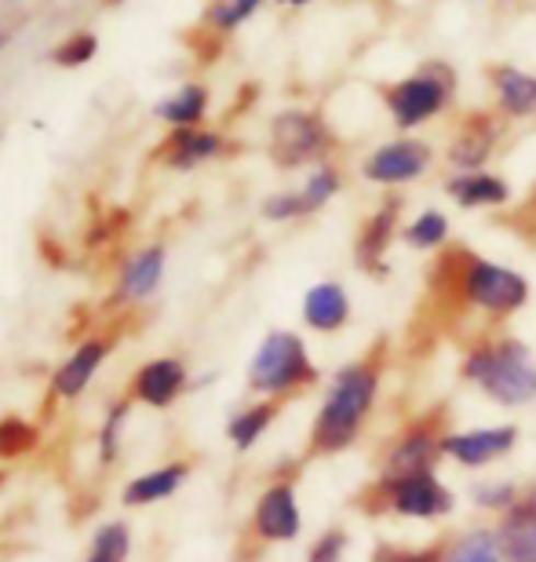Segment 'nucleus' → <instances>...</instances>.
<instances>
[{
  "mask_svg": "<svg viewBox=\"0 0 536 562\" xmlns=\"http://www.w3.org/2000/svg\"><path fill=\"white\" fill-rule=\"evenodd\" d=\"M460 373L467 384L482 387L497 406H529L536 398V362L533 351L515 336L493 344H475L467 351Z\"/></svg>",
  "mask_w": 536,
  "mask_h": 562,
  "instance_id": "nucleus-2",
  "label": "nucleus"
},
{
  "mask_svg": "<svg viewBox=\"0 0 536 562\" xmlns=\"http://www.w3.org/2000/svg\"><path fill=\"white\" fill-rule=\"evenodd\" d=\"M128 409H132L128 395H125V398H117L114 406L106 409L103 427H99L95 449H99V464H103V468L117 464V457H121V438H125V420H128Z\"/></svg>",
  "mask_w": 536,
  "mask_h": 562,
  "instance_id": "nucleus-25",
  "label": "nucleus"
},
{
  "mask_svg": "<svg viewBox=\"0 0 536 562\" xmlns=\"http://www.w3.org/2000/svg\"><path fill=\"white\" fill-rule=\"evenodd\" d=\"M497 136H500L497 121H489L486 114L471 117L449 146L453 168H460V172H482L486 157L493 154V146H497Z\"/></svg>",
  "mask_w": 536,
  "mask_h": 562,
  "instance_id": "nucleus-19",
  "label": "nucleus"
},
{
  "mask_svg": "<svg viewBox=\"0 0 536 562\" xmlns=\"http://www.w3.org/2000/svg\"><path fill=\"white\" fill-rule=\"evenodd\" d=\"M497 541L504 562H536V501L522 493L515 508L500 515Z\"/></svg>",
  "mask_w": 536,
  "mask_h": 562,
  "instance_id": "nucleus-14",
  "label": "nucleus"
},
{
  "mask_svg": "<svg viewBox=\"0 0 536 562\" xmlns=\"http://www.w3.org/2000/svg\"><path fill=\"white\" fill-rule=\"evenodd\" d=\"M263 216L274 220V223H285V220H296V216H307L304 212V198H299V190L293 194H274L263 201Z\"/></svg>",
  "mask_w": 536,
  "mask_h": 562,
  "instance_id": "nucleus-33",
  "label": "nucleus"
},
{
  "mask_svg": "<svg viewBox=\"0 0 536 562\" xmlns=\"http://www.w3.org/2000/svg\"><path fill=\"white\" fill-rule=\"evenodd\" d=\"M186 384H190V369L183 358H172V355L150 358V362L139 366L136 376H132L128 402H139V406H147V409H169L186 391Z\"/></svg>",
  "mask_w": 536,
  "mask_h": 562,
  "instance_id": "nucleus-9",
  "label": "nucleus"
},
{
  "mask_svg": "<svg viewBox=\"0 0 536 562\" xmlns=\"http://www.w3.org/2000/svg\"><path fill=\"white\" fill-rule=\"evenodd\" d=\"M128 555H132V530H128V522L114 519L95 530L84 562H128Z\"/></svg>",
  "mask_w": 536,
  "mask_h": 562,
  "instance_id": "nucleus-24",
  "label": "nucleus"
},
{
  "mask_svg": "<svg viewBox=\"0 0 536 562\" xmlns=\"http://www.w3.org/2000/svg\"><path fill=\"white\" fill-rule=\"evenodd\" d=\"M340 190V172L332 165H321L315 176L307 179V187L299 190V198H304V212L310 216V212H318L321 205H329L332 198H337Z\"/></svg>",
  "mask_w": 536,
  "mask_h": 562,
  "instance_id": "nucleus-30",
  "label": "nucleus"
},
{
  "mask_svg": "<svg viewBox=\"0 0 536 562\" xmlns=\"http://www.w3.org/2000/svg\"><path fill=\"white\" fill-rule=\"evenodd\" d=\"M406 245H412V249H438V245H445V238H449V220L442 216V212H423V216H417L406 227Z\"/></svg>",
  "mask_w": 536,
  "mask_h": 562,
  "instance_id": "nucleus-28",
  "label": "nucleus"
},
{
  "mask_svg": "<svg viewBox=\"0 0 536 562\" xmlns=\"http://www.w3.org/2000/svg\"><path fill=\"white\" fill-rule=\"evenodd\" d=\"M529 497H533V501H536V486H533V490H529Z\"/></svg>",
  "mask_w": 536,
  "mask_h": 562,
  "instance_id": "nucleus-38",
  "label": "nucleus"
},
{
  "mask_svg": "<svg viewBox=\"0 0 536 562\" xmlns=\"http://www.w3.org/2000/svg\"><path fill=\"white\" fill-rule=\"evenodd\" d=\"M453 99V70L442 63H427L420 74L406 77L387 92L390 117L398 128H417L434 114H442Z\"/></svg>",
  "mask_w": 536,
  "mask_h": 562,
  "instance_id": "nucleus-4",
  "label": "nucleus"
},
{
  "mask_svg": "<svg viewBox=\"0 0 536 562\" xmlns=\"http://www.w3.org/2000/svg\"><path fill=\"white\" fill-rule=\"evenodd\" d=\"M282 4H293V8H299V4H310V0H282Z\"/></svg>",
  "mask_w": 536,
  "mask_h": 562,
  "instance_id": "nucleus-37",
  "label": "nucleus"
},
{
  "mask_svg": "<svg viewBox=\"0 0 536 562\" xmlns=\"http://www.w3.org/2000/svg\"><path fill=\"white\" fill-rule=\"evenodd\" d=\"M299 530H304V519H299L296 486L285 479L271 482L252 508V533L260 537L263 544H288V541H296Z\"/></svg>",
  "mask_w": 536,
  "mask_h": 562,
  "instance_id": "nucleus-8",
  "label": "nucleus"
},
{
  "mask_svg": "<svg viewBox=\"0 0 536 562\" xmlns=\"http://www.w3.org/2000/svg\"><path fill=\"white\" fill-rule=\"evenodd\" d=\"M260 4H263V0H227V4H219L216 11H212V19H216L219 30H233L238 22L249 19Z\"/></svg>",
  "mask_w": 536,
  "mask_h": 562,
  "instance_id": "nucleus-36",
  "label": "nucleus"
},
{
  "mask_svg": "<svg viewBox=\"0 0 536 562\" xmlns=\"http://www.w3.org/2000/svg\"><path fill=\"white\" fill-rule=\"evenodd\" d=\"M445 562H504V555H500L497 530H486V526H478V530L464 533L460 541L449 548Z\"/></svg>",
  "mask_w": 536,
  "mask_h": 562,
  "instance_id": "nucleus-27",
  "label": "nucleus"
},
{
  "mask_svg": "<svg viewBox=\"0 0 536 562\" xmlns=\"http://www.w3.org/2000/svg\"><path fill=\"white\" fill-rule=\"evenodd\" d=\"M379 391V369L373 362H351L343 366L329 384V395L321 402L315 424H310L307 457H332L354 446L362 435L368 413L376 406Z\"/></svg>",
  "mask_w": 536,
  "mask_h": 562,
  "instance_id": "nucleus-1",
  "label": "nucleus"
},
{
  "mask_svg": "<svg viewBox=\"0 0 536 562\" xmlns=\"http://www.w3.org/2000/svg\"><path fill=\"white\" fill-rule=\"evenodd\" d=\"M431 168V146L420 139H398V143H384L376 154H368L365 161V179L384 187H398L409 183V179H420Z\"/></svg>",
  "mask_w": 536,
  "mask_h": 562,
  "instance_id": "nucleus-12",
  "label": "nucleus"
},
{
  "mask_svg": "<svg viewBox=\"0 0 536 562\" xmlns=\"http://www.w3.org/2000/svg\"><path fill=\"white\" fill-rule=\"evenodd\" d=\"M379 490L387 493V508L401 515V519L431 522L453 512V493L442 486L434 471H423V475H409L398 482H379Z\"/></svg>",
  "mask_w": 536,
  "mask_h": 562,
  "instance_id": "nucleus-7",
  "label": "nucleus"
},
{
  "mask_svg": "<svg viewBox=\"0 0 536 562\" xmlns=\"http://www.w3.org/2000/svg\"><path fill=\"white\" fill-rule=\"evenodd\" d=\"M343 552H347V533H343V530H329V533H321L318 541H315L307 562H343Z\"/></svg>",
  "mask_w": 536,
  "mask_h": 562,
  "instance_id": "nucleus-34",
  "label": "nucleus"
},
{
  "mask_svg": "<svg viewBox=\"0 0 536 562\" xmlns=\"http://www.w3.org/2000/svg\"><path fill=\"white\" fill-rule=\"evenodd\" d=\"M277 409H282V402L266 398V402H252V406L233 413L227 420V438L233 442V449H238V453H249V449L271 431V424L277 420Z\"/></svg>",
  "mask_w": 536,
  "mask_h": 562,
  "instance_id": "nucleus-21",
  "label": "nucleus"
},
{
  "mask_svg": "<svg viewBox=\"0 0 536 562\" xmlns=\"http://www.w3.org/2000/svg\"><path fill=\"white\" fill-rule=\"evenodd\" d=\"M37 446V427L22 417H4L0 420V460L26 457Z\"/></svg>",
  "mask_w": 536,
  "mask_h": 562,
  "instance_id": "nucleus-29",
  "label": "nucleus"
},
{
  "mask_svg": "<svg viewBox=\"0 0 536 562\" xmlns=\"http://www.w3.org/2000/svg\"><path fill=\"white\" fill-rule=\"evenodd\" d=\"M373 562H445L442 548H379Z\"/></svg>",
  "mask_w": 536,
  "mask_h": 562,
  "instance_id": "nucleus-35",
  "label": "nucleus"
},
{
  "mask_svg": "<svg viewBox=\"0 0 536 562\" xmlns=\"http://www.w3.org/2000/svg\"><path fill=\"white\" fill-rule=\"evenodd\" d=\"M332 146L329 128L321 125V117L304 114V110H288L277 114L271 125V157L282 168H299L307 161L326 157Z\"/></svg>",
  "mask_w": 536,
  "mask_h": 562,
  "instance_id": "nucleus-6",
  "label": "nucleus"
},
{
  "mask_svg": "<svg viewBox=\"0 0 536 562\" xmlns=\"http://www.w3.org/2000/svg\"><path fill=\"white\" fill-rule=\"evenodd\" d=\"M442 438L445 435H438L427 424L406 427L384 460V482H398V479H409V475H423V471H434V464L445 457Z\"/></svg>",
  "mask_w": 536,
  "mask_h": 562,
  "instance_id": "nucleus-10",
  "label": "nucleus"
},
{
  "mask_svg": "<svg viewBox=\"0 0 536 562\" xmlns=\"http://www.w3.org/2000/svg\"><path fill=\"white\" fill-rule=\"evenodd\" d=\"M95 37L92 33H73L70 41H62L59 48L52 52V59L59 63V66H81V63H88L95 55Z\"/></svg>",
  "mask_w": 536,
  "mask_h": 562,
  "instance_id": "nucleus-32",
  "label": "nucleus"
},
{
  "mask_svg": "<svg viewBox=\"0 0 536 562\" xmlns=\"http://www.w3.org/2000/svg\"><path fill=\"white\" fill-rule=\"evenodd\" d=\"M164 278V249L161 245H147L139 249L132 260L121 267V278H117V300L125 303H142L158 292Z\"/></svg>",
  "mask_w": 536,
  "mask_h": 562,
  "instance_id": "nucleus-17",
  "label": "nucleus"
},
{
  "mask_svg": "<svg viewBox=\"0 0 536 562\" xmlns=\"http://www.w3.org/2000/svg\"><path fill=\"white\" fill-rule=\"evenodd\" d=\"M493 88L500 99V110L511 117H529L536 114V77L522 74L515 66H497L493 70Z\"/></svg>",
  "mask_w": 536,
  "mask_h": 562,
  "instance_id": "nucleus-22",
  "label": "nucleus"
},
{
  "mask_svg": "<svg viewBox=\"0 0 536 562\" xmlns=\"http://www.w3.org/2000/svg\"><path fill=\"white\" fill-rule=\"evenodd\" d=\"M460 289L467 303H475V307H482L489 314H500V318L522 311L529 300L526 278L518 271H511V267H500L489 260H467L460 274Z\"/></svg>",
  "mask_w": 536,
  "mask_h": 562,
  "instance_id": "nucleus-5",
  "label": "nucleus"
},
{
  "mask_svg": "<svg viewBox=\"0 0 536 562\" xmlns=\"http://www.w3.org/2000/svg\"><path fill=\"white\" fill-rule=\"evenodd\" d=\"M219 150H223V139L216 136V132L179 128L164 139L161 157H164V165H172V168H197L201 161L216 157Z\"/></svg>",
  "mask_w": 536,
  "mask_h": 562,
  "instance_id": "nucleus-20",
  "label": "nucleus"
},
{
  "mask_svg": "<svg viewBox=\"0 0 536 562\" xmlns=\"http://www.w3.org/2000/svg\"><path fill=\"white\" fill-rule=\"evenodd\" d=\"M205 106H208V92L201 85H186L183 92L172 95L169 103L158 106V117L172 121L179 128H194L201 117H205Z\"/></svg>",
  "mask_w": 536,
  "mask_h": 562,
  "instance_id": "nucleus-26",
  "label": "nucleus"
},
{
  "mask_svg": "<svg viewBox=\"0 0 536 562\" xmlns=\"http://www.w3.org/2000/svg\"><path fill=\"white\" fill-rule=\"evenodd\" d=\"M315 380H318V366L310 362L307 344L288 329L266 333L249 362V387L255 395H266L274 402L310 387Z\"/></svg>",
  "mask_w": 536,
  "mask_h": 562,
  "instance_id": "nucleus-3",
  "label": "nucleus"
},
{
  "mask_svg": "<svg viewBox=\"0 0 536 562\" xmlns=\"http://www.w3.org/2000/svg\"><path fill=\"white\" fill-rule=\"evenodd\" d=\"M518 442V427H478V431H456L442 438V453L453 457L460 468H486L493 460L508 457Z\"/></svg>",
  "mask_w": 536,
  "mask_h": 562,
  "instance_id": "nucleus-13",
  "label": "nucleus"
},
{
  "mask_svg": "<svg viewBox=\"0 0 536 562\" xmlns=\"http://www.w3.org/2000/svg\"><path fill=\"white\" fill-rule=\"evenodd\" d=\"M110 355H114V336H88V340L77 344L73 355L52 373L48 391L55 398H62V402L81 398Z\"/></svg>",
  "mask_w": 536,
  "mask_h": 562,
  "instance_id": "nucleus-11",
  "label": "nucleus"
},
{
  "mask_svg": "<svg viewBox=\"0 0 536 562\" xmlns=\"http://www.w3.org/2000/svg\"><path fill=\"white\" fill-rule=\"evenodd\" d=\"M518 497H522V493H518L515 482H475V486H471V501L478 504V508H486V512L504 515L508 508H515Z\"/></svg>",
  "mask_w": 536,
  "mask_h": 562,
  "instance_id": "nucleus-31",
  "label": "nucleus"
},
{
  "mask_svg": "<svg viewBox=\"0 0 536 562\" xmlns=\"http://www.w3.org/2000/svg\"><path fill=\"white\" fill-rule=\"evenodd\" d=\"M398 209H401V201H387V205L379 209L376 216H368V223L362 227V234H357L354 260H357V267H362V271L376 274V278H379V274H387L384 256H387L390 238H395Z\"/></svg>",
  "mask_w": 536,
  "mask_h": 562,
  "instance_id": "nucleus-16",
  "label": "nucleus"
},
{
  "mask_svg": "<svg viewBox=\"0 0 536 562\" xmlns=\"http://www.w3.org/2000/svg\"><path fill=\"white\" fill-rule=\"evenodd\" d=\"M453 194L456 205L464 209H489V205H504L511 198V190L504 179L489 176V172H460L456 179H449V187H445Z\"/></svg>",
  "mask_w": 536,
  "mask_h": 562,
  "instance_id": "nucleus-23",
  "label": "nucleus"
},
{
  "mask_svg": "<svg viewBox=\"0 0 536 562\" xmlns=\"http://www.w3.org/2000/svg\"><path fill=\"white\" fill-rule=\"evenodd\" d=\"M304 322L315 333H340L351 322V296L340 281H321L304 296Z\"/></svg>",
  "mask_w": 536,
  "mask_h": 562,
  "instance_id": "nucleus-18",
  "label": "nucleus"
},
{
  "mask_svg": "<svg viewBox=\"0 0 536 562\" xmlns=\"http://www.w3.org/2000/svg\"><path fill=\"white\" fill-rule=\"evenodd\" d=\"M186 479H190L186 460H172V464H161L147 471V475L132 479L128 486L121 490V504H125V508H150V504L175 497V493L186 486Z\"/></svg>",
  "mask_w": 536,
  "mask_h": 562,
  "instance_id": "nucleus-15",
  "label": "nucleus"
}]
</instances>
